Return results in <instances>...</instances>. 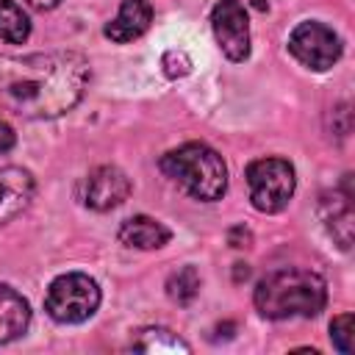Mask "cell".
<instances>
[{"mask_svg": "<svg viewBox=\"0 0 355 355\" xmlns=\"http://www.w3.org/2000/svg\"><path fill=\"white\" fill-rule=\"evenodd\" d=\"M89 86L80 53H0V111L22 119H55L72 111Z\"/></svg>", "mask_w": 355, "mask_h": 355, "instance_id": "1", "label": "cell"}, {"mask_svg": "<svg viewBox=\"0 0 355 355\" xmlns=\"http://www.w3.org/2000/svg\"><path fill=\"white\" fill-rule=\"evenodd\" d=\"M252 300L258 313L266 319H311L327 302V283L311 269L283 266L258 280Z\"/></svg>", "mask_w": 355, "mask_h": 355, "instance_id": "2", "label": "cell"}, {"mask_svg": "<svg viewBox=\"0 0 355 355\" xmlns=\"http://www.w3.org/2000/svg\"><path fill=\"white\" fill-rule=\"evenodd\" d=\"M158 166L189 197L200 202H216L227 189V166L222 155L202 141H189L169 150L166 155H161Z\"/></svg>", "mask_w": 355, "mask_h": 355, "instance_id": "3", "label": "cell"}, {"mask_svg": "<svg viewBox=\"0 0 355 355\" xmlns=\"http://www.w3.org/2000/svg\"><path fill=\"white\" fill-rule=\"evenodd\" d=\"M97 308H100V286L94 283V277L83 272L58 275L44 297V311L50 313V319L61 324L86 322L89 316H94Z\"/></svg>", "mask_w": 355, "mask_h": 355, "instance_id": "4", "label": "cell"}, {"mask_svg": "<svg viewBox=\"0 0 355 355\" xmlns=\"http://www.w3.org/2000/svg\"><path fill=\"white\" fill-rule=\"evenodd\" d=\"M250 202L261 214H280L294 197V166L286 158H258L247 166Z\"/></svg>", "mask_w": 355, "mask_h": 355, "instance_id": "5", "label": "cell"}, {"mask_svg": "<svg viewBox=\"0 0 355 355\" xmlns=\"http://www.w3.org/2000/svg\"><path fill=\"white\" fill-rule=\"evenodd\" d=\"M288 53L308 69L324 72L341 58V39L333 28L316 19L300 22L288 36Z\"/></svg>", "mask_w": 355, "mask_h": 355, "instance_id": "6", "label": "cell"}, {"mask_svg": "<svg viewBox=\"0 0 355 355\" xmlns=\"http://www.w3.org/2000/svg\"><path fill=\"white\" fill-rule=\"evenodd\" d=\"M211 28L216 44L230 61H247L250 55V19L239 0H219L211 11Z\"/></svg>", "mask_w": 355, "mask_h": 355, "instance_id": "7", "label": "cell"}, {"mask_svg": "<svg viewBox=\"0 0 355 355\" xmlns=\"http://www.w3.org/2000/svg\"><path fill=\"white\" fill-rule=\"evenodd\" d=\"M133 191L130 178L111 164H103L97 169L89 172L86 183H83V202L92 211H111L116 205H122Z\"/></svg>", "mask_w": 355, "mask_h": 355, "instance_id": "8", "label": "cell"}, {"mask_svg": "<svg viewBox=\"0 0 355 355\" xmlns=\"http://www.w3.org/2000/svg\"><path fill=\"white\" fill-rule=\"evenodd\" d=\"M36 191V180L22 166H3L0 169V225L19 216Z\"/></svg>", "mask_w": 355, "mask_h": 355, "instance_id": "9", "label": "cell"}, {"mask_svg": "<svg viewBox=\"0 0 355 355\" xmlns=\"http://www.w3.org/2000/svg\"><path fill=\"white\" fill-rule=\"evenodd\" d=\"M319 211H322V219H324L330 236L338 241V247L349 250V244H352V191H349V175H344V189H336L333 194H322Z\"/></svg>", "mask_w": 355, "mask_h": 355, "instance_id": "10", "label": "cell"}, {"mask_svg": "<svg viewBox=\"0 0 355 355\" xmlns=\"http://www.w3.org/2000/svg\"><path fill=\"white\" fill-rule=\"evenodd\" d=\"M153 22V6L150 0H122L119 6V14L103 28L105 39L116 42V44H125V42H133L139 39Z\"/></svg>", "mask_w": 355, "mask_h": 355, "instance_id": "11", "label": "cell"}, {"mask_svg": "<svg viewBox=\"0 0 355 355\" xmlns=\"http://www.w3.org/2000/svg\"><path fill=\"white\" fill-rule=\"evenodd\" d=\"M116 236H119V241H122L125 247H136V250H158V247L169 244L172 230H169L164 222L139 214V216L125 219V222L119 225V233H116Z\"/></svg>", "mask_w": 355, "mask_h": 355, "instance_id": "12", "label": "cell"}, {"mask_svg": "<svg viewBox=\"0 0 355 355\" xmlns=\"http://www.w3.org/2000/svg\"><path fill=\"white\" fill-rule=\"evenodd\" d=\"M31 324V305L28 300L14 291L11 286L0 283V344L19 338Z\"/></svg>", "mask_w": 355, "mask_h": 355, "instance_id": "13", "label": "cell"}, {"mask_svg": "<svg viewBox=\"0 0 355 355\" xmlns=\"http://www.w3.org/2000/svg\"><path fill=\"white\" fill-rule=\"evenodd\" d=\"M133 349L136 352H155V355H161V352H166V355H178V352H191V347L178 336V333H172V330H166V327H144V330H139V336L133 338Z\"/></svg>", "mask_w": 355, "mask_h": 355, "instance_id": "14", "label": "cell"}, {"mask_svg": "<svg viewBox=\"0 0 355 355\" xmlns=\"http://www.w3.org/2000/svg\"><path fill=\"white\" fill-rule=\"evenodd\" d=\"M31 36V19L14 0H0V39L22 44Z\"/></svg>", "mask_w": 355, "mask_h": 355, "instance_id": "15", "label": "cell"}, {"mask_svg": "<svg viewBox=\"0 0 355 355\" xmlns=\"http://www.w3.org/2000/svg\"><path fill=\"white\" fill-rule=\"evenodd\" d=\"M166 294L178 305H191L194 297L200 294V275L194 266H180L178 272L169 275L166 280Z\"/></svg>", "mask_w": 355, "mask_h": 355, "instance_id": "16", "label": "cell"}, {"mask_svg": "<svg viewBox=\"0 0 355 355\" xmlns=\"http://www.w3.org/2000/svg\"><path fill=\"white\" fill-rule=\"evenodd\" d=\"M330 338H333V347L344 355L352 352V338H355V322H352V313H341L330 322Z\"/></svg>", "mask_w": 355, "mask_h": 355, "instance_id": "17", "label": "cell"}, {"mask_svg": "<svg viewBox=\"0 0 355 355\" xmlns=\"http://www.w3.org/2000/svg\"><path fill=\"white\" fill-rule=\"evenodd\" d=\"M161 67H164V75H166V78L178 80V78H186V75L191 72V58H189V53H183V50H166V53L161 55Z\"/></svg>", "mask_w": 355, "mask_h": 355, "instance_id": "18", "label": "cell"}, {"mask_svg": "<svg viewBox=\"0 0 355 355\" xmlns=\"http://www.w3.org/2000/svg\"><path fill=\"white\" fill-rule=\"evenodd\" d=\"M14 141H17L14 128H11L6 119H0V153H8V150L14 147Z\"/></svg>", "mask_w": 355, "mask_h": 355, "instance_id": "19", "label": "cell"}, {"mask_svg": "<svg viewBox=\"0 0 355 355\" xmlns=\"http://www.w3.org/2000/svg\"><path fill=\"white\" fill-rule=\"evenodd\" d=\"M227 241H230V247H250L252 236H250V230H247V227H233V230H230V236H227Z\"/></svg>", "mask_w": 355, "mask_h": 355, "instance_id": "20", "label": "cell"}, {"mask_svg": "<svg viewBox=\"0 0 355 355\" xmlns=\"http://www.w3.org/2000/svg\"><path fill=\"white\" fill-rule=\"evenodd\" d=\"M28 6H33V8H39V11H50V8H55L61 0H25Z\"/></svg>", "mask_w": 355, "mask_h": 355, "instance_id": "21", "label": "cell"}, {"mask_svg": "<svg viewBox=\"0 0 355 355\" xmlns=\"http://www.w3.org/2000/svg\"><path fill=\"white\" fill-rule=\"evenodd\" d=\"M247 275H250V269H247V263H236V280H247Z\"/></svg>", "mask_w": 355, "mask_h": 355, "instance_id": "22", "label": "cell"}]
</instances>
